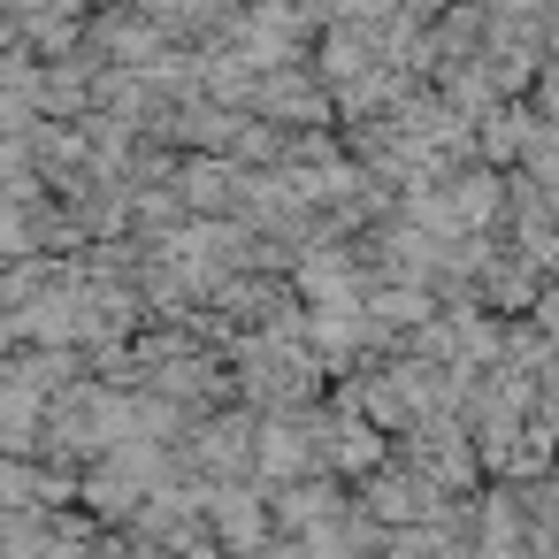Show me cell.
Masks as SVG:
<instances>
[{
  "mask_svg": "<svg viewBox=\"0 0 559 559\" xmlns=\"http://www.w3.org/2000/svg\"><path fill=\"white\" fill-rule=\"evenodd\" d=\"M177 185H185L192 215H246V192H253V162H238V154H185Z\"/></svg>",
  "mask_w": 559,
  "mask_h": 559,
  "instance_id": "3",
  "label": "cell"
},
{
  "mask_svg": "<svg viewBox=\"0 0 559 559\" xmlns=\"http://www.w3.org/2000/svg\"><path fill=\"white\" fill-rule=\"evenodd\" d=\"M253 116H269V123H284V131H307V123H337V100H330V85H322L314 55H307V62H276V70H261Z\"/></svg>",
  "mask_w": 559,
  "mask_h": 559,
  "instance_id": "2",
  "label": "cell"
},
{
  "mask_svg": "<svg viewBox=\"0 0 559 559\" xmlns=\"http://www.w3.org/2000/svg\"><path fill=\"white\" fill-rule=\"evenodd\" d=\"M360 506H368L376 521L406 528V521H437V513L452 506V490H444L437 475H421V467H414V460H406V452L391 444V460L360 475Z\"/></svg>",
  "mask_w": 559,
  "mask_h": 559,
  "instance_id": "1",
  "label": "cell"
}]
</instances>
